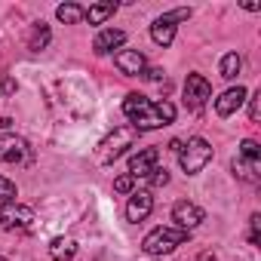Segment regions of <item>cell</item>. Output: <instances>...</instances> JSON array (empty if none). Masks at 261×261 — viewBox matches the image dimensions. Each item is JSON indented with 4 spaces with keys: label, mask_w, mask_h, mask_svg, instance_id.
Wrapping results in <instances>:
<instances>
[{
    "label": "cell",
    "mask_w": 261,
    "mask_h": 261,
    "mask_svg": "<svg viewBox=\"0 0 261 261\" xmlns=\"http://www.w3.org/2000/svg\"><path fill=\"white\" fill-rule=\"evenodd\" d=\"M34 224V209L19 206V203H4L0 209V227L7 230H28Z\"/></svg>",
    "instance_id": "8992f818"
},
{
    "label": "cell",
    "mask_w": 261,
    "mask_h": 261,
    "mask_svg": "<svg viewBox=\"0 0 261 261\" xmlns=\"http://www.w3.org/2000/svg\"><path fill=\"white\" fill-rule=\"evenodd\" d=\"M163 19H166L169 25H175V22H188V19H191V10H172V13H166Z\"/></svg>",
    "instance_id": "484cf974"
},
{
    "label": "cell",
    "mask_w": 261,
    "mask_h": 261,
    "mask_svg": "<svg viewBox=\"0 0 261 261\" xmlns=\"http://www.w3.org/2000/svg\"><path fill=\"white\" fill-rule=\"evenodd\" d=\"M74 255H77V243L71 237H56L49 243V258L53 261H71Z\"/></svg>",
    "instance_id": "5bb4252c"
},
{
    "label": "cell",
    "mask_w": 261,
    "mask_h": 261,
    "mask_svg": "<svg viewBox=\"0 0 261 261\" xmlns=\"http://www.w3.org/2000/svg\"><path fill=\"white\" fill-rule=\"evenodd\" d=\"M157 160H160V151H157V148L139 151L133 160H129V175H133V178H148V175L157 169Z\"/></svg>",
    "instance_id": "9c48e42d"
},
{
    "label": "cell",
    "mask_w": 261,
    "mask_h": 261,
    "mask_svg": "<svg viewBox=\"0 0 261 261\" xmlns=\"http://www.w3.org/2000/svg\"><path fill=\"white\" fill-rule=\"evenodd\" d=\"M0 200H4V203H13L16 200V185L10 178H0Z\"/></svg>",
    "instance_id": "7402d4cb"
},
{
    "label": "cell",
    "mask_w": 261,
    "mask_h": 261,
    "mask_svg": "<svg viewBox=\"0 0 261 261\" xmlns=\"http://www.w3.org/2000/svg\"><path fill=\"white\" fill-rule=\"evenodd\" d=\"M209 98H212L209 80H206L203 74H191V77L185 80V101H188L191 108H203Z\"/></svg>",
    "instance_id": "ba28073f"
},
{
    "label": "cell",
    "mask_w": 261,
    "mask_h": 261,
    "mask_svg": "<svg viewBox=\"0 0 261 261\" xmlns=\"http://www.w3.org/2000/svg\"><path fill=\"white\" fill-rule=\"evenodd\" d=\"M114 65H117L126 77H139V74H145V68H148V62H145V56H142L139 49H120V53L114 56Z\"/></svg>",
    "instance_id": "30bf717a"
},
{
    "label": "cell",
    "mask_w": 261,
    "mask_h": 261,
    "mask_svg": "<svg viewBox=\"0 0 261 261\" xmlns=\"http://www.w3.org/2000/svg\"><path fill=\"white\" fill-rule=\"evenodd\" d=\"M139 136H142V133H139L136 126H117L114 133L98 145V163L108 166V163H114L117 157H123L126 148H133V145L139 142Z\"/></svg>",
    "instance_id": "7a4b0ae2"
},
{
    "label": "cell",
    "mask_w": 261,
    "mask_h": 261,
    "mask_svg": "<svg viewBox=\"0 0 261 261\" xmlns=\"http://www.w3.org/2000/svg\"><path fill=\"white\" fill-rule=\"evenodd\" d=\"M123 40H126V31H120V28H105L98 37H95V53L98 56H105V53H111V49H117V46H123Z\"/></svg>",
    "instance_id": "4fadbf2b"
},
{
    "label": "cell",
    "mask_w": 261,
    "mask_h": 261,
    "mask_svg": "<svg viewBox=\"0 0 261 261\" xmlns=\"http://www.w3.org/2000/svg\"><path fill=\"white\" fill-rule=\"evenodd\" d=\"M148 178H151V185H154V188H163V185H166V181H169V172H166V169H160V166H157V169H154V172H151V175H148Z\"/></svg>",
    "instance_id": "4316f807"
},
{
    "label": "cell",
    "mask_w": 261,
    "mask_h": 261,
    "mask_svg": "<svg viewBox=\"0 0 261 261\" xmlns=\"http://www.w3.org/2000/svg\"><path fill=\"white\" fill-rule=\"evenodd\" d=\"M249 221H252V230H249V240H252V246H258V240H261V215L255 212V215H252Z\"/></svg>",
    "instance_id": "d4e9b609"
},
{
    "label": "cell",
    "mask_w": 261,
    "mask_h": 261,
    "mask_svg": "<svg viewBox=\"0 0 261 261\" xmlns=\"http://www.w3.org/2000/svg\"><path fill=\"white\" fill-rule=\"evenodd\" d=\"M185 243H188V230H181V227H154L145 237L142 249L148 255H166V252H172V249H178Z\"/></svg>",
    "instance_id": "3957f363"
},
{
    "label": "cell",
    "mask_w": 261,
    "mask_h": 261,
    "mask_svg": "<svg viewBox=\"0 0 261 261\" xmlns=\"http://www.w3.org/2000/svg\"><path fill=\"white\" fill-rule=\"evenodd\" d=\"M133 185H136V178L126 172V175H120V178L114 181V191H117V194H133Z\"/></svg>",
    "instance_id": "603a6c76"
},
{
    "label": "cell",
    "mask_w": 261,
    "mask_h": 261,
    "mask_svg": "<svg viewBox=\"0 0 261 261\" xmlns=\"http://www.w3.org/2000/svg\"><path fill=\"white\" fill-rule=\"evenodd\" d=\"M203 218H206V212H203L197 203L181 200V203L172 206V221H175V227H181V230H188V233H191L197 224H203Z\"/></svg>",
    "instance_id": "52a82bcc"
},
{
    "label": "cell",
    "mask_w": 261,
    "mask_h": 261,
    "mask_svg": "<svg viewBox=\"0 0 261 261\" xmlns=\"http://www.w3.org/2000/svg\"><path fill=\"white\" fill-rule=\"evenodd\" d=\"M114 10H117V4H95V7L86 10L83 19H89V25H105V22L114 16Z\"/></svg>",
    "instance_id": "ac0fdd59"
},
{
    "label": "cell",
    "mask_w": 261,
    "mask_h": 261,
    "mask_svg": "<svg viewBox=\"0 0 261 261\" xmlns=\"http://www.w3.org/2000/svg\"><path fill=\"white\" fill-rule=\"evenodd\" d=\"M0 163H31L28 142L13 133H4L0 136Z\"/></svg>",
    "instance_id": "5b68a950"
},
{
    "label": "cell",
    "mask_w": 261,
    "mask_h": 261,
    "mask_svg": "<svg viewBox=\"0 0 261 261\" xmlns=\"http://www.w3.org/2000/svg\"><path fill=\"white\" fill-rule=\"evenodd\" d=\"M123 114L133 120L129 126H136L139 133H148V129H163L175 120V105L172 101H148L145 95L133 92L123 101Z\"/></svg>",
    "instance_id": "6da1fadb"
},
{
    "label": "cell",
    "mask_w": 261,
    "mask_h": 261,
    "mask_svg": "<svg viewBox=\"0 0 261 261\" xmlns=\"http://www.w3.org/2000/svg\"><path fill=\"white\" fill-rule=\"evenodd\" d=\"M49 25L46 22H37L34 28H31V37H28V49L31 53H40V49H46L49 46Z\"/></svg>",
    "instance_id": "2e32d148"
},
{
    "label": "cell",
    "mask_w": 261,
    "mask_h": 261,
    "mask_svg": "<svg viewBox=\"0 0 261 261\" xmlns=\"http://www.w3.org/2000/svg\"><path fill=\"white\" fill-rule=\"evenodd\" d=\"M209 160H212V145L206 139H188V145H181V151H178V163L188 175L203 172L209 166Z\"/></svg>",
    "instance_id": "277c9868"
},
{
    "label": "cell",
    "mask_w": 261,
    "mask_h": 261,
    "mask_svg": "<svg viewBox=\"0 0 261 261\" xmlns=\"http://www.w3.org/2000/svg\"><path fill=\"white\" fill-rule=\"evenodd\" d=\"M151 40L157 43V46H169L172 40H175V25H169L163 16L151 25Z\"/></svg>",
    "instance_id": "9a60e30c"
},
{
    "label": "cell",
    "mask_w": 261,
    "mask_h": 261,
    "mask_svg": "<svg viewBox=\"0 0 261 261\" xmlns=\"http://www.w3.org/2000/svg\"><path fill=\"white\" fill-rule=\"evenodd\" d=\"M240 154H243V160H261V148H258V142H252V139H246L243 145H240Z\"/></svg>",
    "instance_id": "44dd1931"
},
{
    "label": "cell",
    "mask_w": 261,
    "mask_h": 261,
    "mask_svg": "<svg viewBox=\"0 0 261 261\" xmlns=\"http://www.w3.org/2000/svg\"><path fill=\"white\" fill-rule=\"evenodd\" d=\"M240 68H243V59H240L237 53H227V56L221 59V77H224V80H233V77L240 74Z\"/></svg>",
    "instance_id": "ffe728a7"
},
{
    "label": "cell",
    "mask_w": 261,
    "mask_h": 261,
    "mask_svg": "<svg viewBox=\"0 0 261 261\" xmlns=\"http://www.w3.org/2000/svg\"><path fill=\"white\" fill-rule=\"evenodd\" d=\"M83 16H86V10L77 7V4H62V7L56 10V19L65 22V25H77V22H83Z\"/></svg>",
    "instance_id": "e0dca14e"
},
{
    "label": "cell",
    "mask_w": 261,
    "mask_h": 261,
    "mask_svg": "<svg viewBox=\"0 0 261 261\" xmlns=\"http://www.w3.org/2000/svg\"><path fill=\"white\" fill-rule=\"evenodd\" d=\"M0 92H4V95H13V92H16V80H13V77H4V80H0Z\"/></svg>",
    "instance_id": "83f0119b"
},
{
    "label": "cell",
    "mask_w": 261,
    "mask_h": 261,
    "mask_svg": "<svg viewBox=\"0 0 261 261\" xmlns=\"http://www.w3.org/2000/svg\"><path fill=\"white\" fill-rule=\"evenodd\" d=\"M249 120H252V123H258V120H261V89L249 98Z\"/></svg>",
    "instance_id": "cb8c5ba5"
},
{
    "label": "cell",
    "mask_w": 261,
    "mask_h": 261,
    "mask_svg": "<svg viewBox=\"0 0 261 261\" xmlns=\"http://www.w3.org/2000/svg\"><path fill=\"white\" fill-rule=\"evenodd\" d=\"M243 101H246V89H243V86H230L227 92H221V95L215 98V114H218V117H230L233 111L243 108Z\"/></svg>",
    "instance_id": "7c38bea8"
},
{
    "label": "cell",
    "mask_w": 261,
    "mask_h": 261,
    "mask_svg": "<svg viewBox=\"0 0 261 261\" xmlns=\"http://www.w3.org/2000/svg\"><path fill=\"white\" fill-rule=\"evenodd\" d=\"M154 209V197L148 191H136L129 194V203H126V218L129 221H145Z\"/></svg>",
    "instance_id": "8fae6325"
},
{
    "label": "cell",
    "mask_w": 261,
    "mask_h": 261,
    "mask_svg": "<svg viewBox=\"0 0 261 261\" xmlns=\"http://www.w3.org/2000/svg\"><path fill=\"white\" fill-rule=\"evenodd\" d=\"M142 77H148V80H163V71H160V68H145Z\"/></svg>",
    "instance_id": "f1b7e54d"
},
{
    "label": "cell",
    "mask_w": 261,
    "mask_h": 261,
    "mask_svg": "<svg viewBox=\"0 0 261 261\" xmlns=\"http://www.w3.org/2000/svg\"><path fill=\"white\" fill-rule=\"evenodd\" d=\"M233 175H240V178H246V181H258V163L255 160H233Z\"/></svg>",
    "instance_id": "d6986e66"
},
{
    "label": "cell",
    "mask_w": 261,
    "mask_h": 261,
    "mask_svg": "<svg viewBox=\"0 0 261 261\" xmlns=\"http://www.w3.org/2000/svg\"><path fill=\"white\" fill-rule=\"evenodd\" d=\"M0 261H7V258H0Z\"/></svg>",
    "instance_id": "f546056e"
}]
</instances>
